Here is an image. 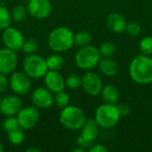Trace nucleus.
<instances>
[{"mask_svg": "<svg viewBox=\"0 0 152 152\" xmlns=\"http://www.w3.org/2000/svg\"><path fill=\"white\" fill-rule=\"evenodd\" d=\"M9 87V80L4 74L0 73V94L4 93Z\"/></svg>", "mask_w": 152, "mask_h": 152, "instance_id": "obj_32", "label": "nucleus"}, {"mask_svg": "<svg viewBox=\"0 0 152 152\" xmlns=\"http://www.w3.org/2000/svg\"><path fill=\"white\" fill-rule=\"evenodd\" d=\"M17 63L18 57L14 51L6 47L0 49V73L4 75L12 73Z\"/></svg>", "mask_w": 152, "mask_h": 152, "instance_id": "obj_13", "label": "nucleus"}, {"mask_svg": "<svg viewBox=\"0 0 152 152\" xmlns=\"http://www.w3.org/2000/svg\"><path fill=\"white\" fill-rule=\"evenodd\" d=\"M91 42V36L86 31H79L74 35V45L77 47H84L88 45Z\"/></svg>", "mask_w": 152, "mask_h": 152, "instance_id": "obj_23", "label": "nucleus"}, {"mask_svg": "<svg viewBox=\"0 0 152 152\" xmlns=\"http://www.w3.org/2000/svg\"><path fill=\"white\" fill-rule=\"evenodd\" d=\"M101 59L99 50L93 45H86L80 47L75 55V62L77 66L85 70H88L95 67Z\"/></svg>", "mask_w": 152, "mask_h": 152, "instance_id": "obj_5", "label": "nucleus"}, {"mask_svg": "<svg viewBox=\"0 0 152 152\" xmlns=\"http://www.w3.org/2000/svg\"><path fill=\"white\" fill-rule=\"evenodd\" d=\"M48 70L59 71L64 65V59L59 54H52L45 59Z\"/></svg>", "mask_w": 152, "mask_h": 152, "instance_id": "obj_20", "label": "nucleus"}, {"mask_svg": "<svg viewBox=\"0 0 152 152\" xmlns=\"http://www.w3.org/2000/svg\"><path fill=\"white\" fill-rule=\"evenodd\" d=\"M7 134H8L9 142L13 145H20L24 142L25 134L21 127H19L16 130H13V131L8 133Z\"/></svg>", "mask_w": 152, "mask_h": 152, "instance_id": "obj_22", "label": "nucleus"}, {"mask_svg": "<svg viewBox=\"0 0 152 152\" xmlns=\"http://www.w3.org/2000/svg\"><path fill=\"white\" fill-rule=\"evenodd\" d=\"M99 69L101 72L106 77H114L118 72V64L110 57H103L100 59Z\"/></svg>", "mask_w": 152, "mask_h": 152, "instance_id": "obj_18", "label": "nucleus"}, {"mask_svg": "<svg viewBox=\"0 0 152 152\" xmlns=\"http://www.w3.org/2000/svg\"><path fill=\"white\" fill-rule=\"evenodd\" d=\"M12 22V16L9 11L0 5V30H4V28L10 27Z\"/></svg>", "mask_w": 152, "mask_h": 152, "instance_id": "obj_25", "label": "nucleus"}, {"mask_svg": "<svg viewBox=\"0 0 152 152\" xmlns=\"http://www.w3.org/2000/svg\"><path fill=\"white\" fill-rule=\"evenodd\" d=\"M120 114L116 104L104 103L99 106L95 111V121L99 126L109 129L114 127L120 119Z\"/></svg>", "mask_w": 152, "mask_h": 152, "instance_id": "obj_4", "label": "nucleus"}, {"mask_svg": "<svg viewBox=\"0 0 152 152\" xmlns=\"http://www.w3.org/2000/svg\"><path fill=\"white\" fill-rule=\"evenodd\" d=\"M99 53L102 57H110L114 54L116 51V46L113 43L104 42L99 47Z\"/></svg>", "mask_w": 152, "mask_h": 152, "instance_id": "obj_26", "label": "nucleus"}, {"mask_svg": "<svg viewBox=\"0 0 152 152\" xmlns=\"http://www.w3.org/2000/svg\"><path fill=\"white\" fill-rule=\"evenodd\" d=\"M79 147V146H78ZM86 151V149L82 148V147H79V148H77V149H74L73 152H84Z\"/></svg>", "mask_w": 152, "mask_h": 152, "instance_id": "obj_37", "label": "nucleus"}, {"mask_svg": "<svg viewBox=\"0 0 152 152\" xmlns=\"http://www.w3.org/2000/svg\"><path fill=\"white\" fill-rule=\"evenodd\" d=\"M81 83H82V79L79 76L76 75V74H72L70 75L66 80H65V85L66 86H68L70 89H77L81 86Z\"/></svg>", "mask_w": 152, "mask_h": 152, "instance_id": "obj_30", "label": "nucleus"}, {"mask_svg": "<svg viewBox=\"0 0 152 152\" xmlns=\"http://www.w3.org/2000/svg\"><path fill=\"white\" fill-rule=\"evenodd\" d=\"M3 151H4V146H3L2 142H0V152H3Z\"/></svg>", "mask_w": 152, "mask_h": 152, "instance_id": "obj_38", "label": "nucleus"}, {"mask_svg": "<svg viewBox=\"0 0 152 152\" xmlns=\"http://www.w3.org/2000/svg\"><path fill=\"white\" fill-rule=\"evenodd\" d=\"M98 124L96 123L95 119H88L86 120L84 126L81 128L80 136L86 142L93 143L94 141L96 140L99 130H98Z\"/></svg>", "mask_w": 152, "mask_h": 152, "instance_id": "obj_16", "label": "nucleus"}, {"mask_svg": "<svg viewBox=\"0 0 152 152\" xmlns=\"http://www.w3.org/2000/svg\"><path fill=\"white\" fill-rule=\"evenodd\" d=\"M38 49V44L35 39L29 38L24 41L23 43V46H22V51L26 53V54H32L35 53Z\"/></svg>", "mask_w": 152, "mask_h": 152, "instance_id": "obj_29", "label": "nucleus"}, {"mask_svg": "<svg viewBox=\"0 0 152 152\" xmlns=\"http://www.w3.org/2000/svg\"><path fill=\"white\" fill-rule=\"evenodd\" d=\"M19 127H20V126H19L18 120H17L16 117H14V116L7 117L3 122V128L7 134L13 130H16Z\"/></svg>", "mask_w": 152, "mask_h": 152, "instance_id": "obj_28", "label": "nucleus"}, {"mask_svg": "<svg viewBox=\"0 0 152 152\" xmlns=\"http://www.w3.org/2000/svg\"><path fill=\"white\" fill-rule=\"evenodd\" d=\"M81 79V86L87 94L91 96H96L101 94L103 84L101 77L98 74L89 71L86 72Z\"/></svg>", "mask_w": 152, "mask_h": 152, "instance_id": "obj_10", "label": "nucleus"}, {"mask_svg": "<svg viewBox=\"0 0 152 152\" xmlns=\"http://www.w3.org/2000/svg\"><path fill=\"white\" fill-rule=\"evenodd\" d=\"M118 111H119V114L121 117H126L127 115L130 114V111H131V109L129 107V105L127 103H122V104H119L118 106Z\"/></svg>", "mask_w": 152, "mask_h": 152, "instance_id": "obj_33", "label": "nucleus"}, {"mask_svg": "<svg viewBox=\"0 0 152 152\" xmlns=\"http://www.w3.org/2000/svg\"><path fill=\"white\" fill-rule=\"evenodd\" d=\"M70 101L69 95L68 93L64 91H61L58 93H55V95L53 96V103L59 107V108H64L69 105Z\"/></svg>", "mask_w": 152, "mask_h": 152, "instance_id": "obj_24", "label": "nucleus"}, {"mask_svg": "<svg viewBox=\"0 0 152 152\" xmlns=\"http://www.w3.org/2000/svg\"><path fill=\"white\" fill-rule=\"evenodd\" d=\"M2 40L4 46L14 52L20 51L25 41L22 33L16 28L8 27L3 30Z\"/></svg>", "mask_w": 152, "mask_h": 152, "instance_id": "obj_8", "label": "nucleus"}, {"mask_svg": "<svg viewBox=\"0 0 152 152\" xmlns=\"http://www.w3.org/2000/svg\"><path fill=\"white\" fill-rule=\"evenodd\" d=\"M126 20L125 17L119 13L113 12L107 18V26L114 33H122L126 30Z\"/></svg>", "mask_w": 152, "mask_h": 152, "instance_id": "obj_17", "label": "nucleus"}, {"mask_svg": "<svg viewBox=\"0 0 152 152\" xmlns=\"http://www.w3.org/2000/svg\"><path fill=\"white\" fill-rule=\"evenodd\" d=\"M20 127L23 130L32 129L39 120V111L36 106H27L21 108L16 115Z\"/></svg>", "mask_w": 152, "mask_h": 152, "instance_id": "obj_7", "label": "nucleus"}, {"mask_svg": "<svg viewBox=\"0 0 152 152\" xmlns=\"http://www.w3.org/2000/svg\"><path fill=\"white\" fill-rule=\"evenodd\" d=\"M129 75L137 84L152 83V58L143 53L134 57L129 65Z\"/></svg>", "mask_w": 152, "mask_h": 152, "instance_id": "obj_1", "label": "nucleus"}, {"mask_svg": "<svg viewBox=\"0 0 152 152\" xmlns=\"http://www.w3.org/2000/svg\"><path fill=\"white\" fill-rule=\"evenodd\" d=\"M28 13V11L26 6H24L23 4L16 5L15 7H13L12 13H11L12 20H13L14 21H17V22L23 21L27 18Z\"/></svg>", "mask_w": 152, "mask_h": 152, "instance_id": "obj_21", "label": "nucleus"}, {"mask_svg": "<svg viewBox=\"0 0 152 152\" xmlns=\"http://www.w3.org/2000/svg\"><path fill=\"white\" fill-rule=\"evenodd\" d=\"M77 145H78L79 147H82V148H84V149H86V148H87V147H89V146L92 145L91 142H88L85 141L81 136H79V137L77 138Z\"/></svg>", "mask_w": 152, "mask_h": 152, "instance_id": "obj_35", "label": "nucleus"}, {"mask_svg": "<svg viewBox=\"0 0 152 152\" xmlns=\"http://www.w3.org/2000/svg\"><path fill=\"white\" fill-rule=\"evenodd\" d=\"M47 44L48 46L54 52H66L74 45V34L69 28H55L48 35Z\"/></svg>", "mask_w": 152, "mask_h": 152, "instance_id": "obj_2", "label": "nucleus"}, {"mask_svg": "<svg viewBox=\"0 0 152 152\" xmlns=\"http://www.w3.org/2000/svg\"><path fill=\"white\" fill-rule=\"evenodd\" d=\"M101 94L102 100L106 103L116 104L119 100V92L118 88L113 85H107L102 87Z\"/></svg>", "mask_w": 152, "mask_h": 152, "instance_id": "obj_19", "label": "nucleus"}, {"mask_svg": "<svg viewBox=\"0 0 152 152\" xmlns=\"http://www.w3.org/2000/svg\"><path fill=\"white\" fill-rule=\"evenodd\" d=\"M44 80L45 87L52 93L63 91L66 86L64 77L59 71L56 70H48L44 76Z\"/></svg>", "mask_w": 152, "mask_h": 152, "instance_id": "obj_15", "label": "nucleus"}, {"mask_svg": "<svg viewBox=\"0 0 152 152\" xmlns=\"http://www.w3.org/2000/svg\"><path fill=\"white\" fill-rule=\"evenodd\" d=\"M139 47L141 52L143 54L146 55H151L152 54V37L151 36H146L140 41Z\"/></svg>", "mask_w": 152, "mask_h": 152, "instance_id": "obj_27", "label": "nucleus"}, {"mask_svg": "<svg viewBox=\"0 0 152 152\" xmlns=\"http://www.w3.org/2000/svg\"><path fill=\"white\" fill-rule=\"evenodd\" d=\"M141 30H142L141 25L138 22H136V21H132V22H129V23L126 24L125 31L129 36L135 37V36H138L141 33Z\"/></svg>", "mask_w": 152, "mask_h": 152, "instance_id": "obj_31", "label": "nucleus"}, {"mask_svg": "<svg viewBox=\"0 0 152 152\" xmlns=\"http://www.w3.org/2000/svg\"><path fill=\"white\" fill-rule=\"evenodd\" d=\"M59 120L60 123L68 129L79 130L84 126L86 118L85 112L79 107L68 105L62 108Z\"/></svg>", "mask_w": 152, "mask_h": 152, "instance_id": "obj_3", "label": "nucleus"}, {"mask_svg": "<svg viewBox=\"0 0 152 152\" xmlns=\"http://www.w3.org/2000/svg\"><path fill=\"white\" fill-rule=\"evenodd\" d=\"M23 69L30 78L34 79L44 77L48 71L45 59L36 53L27 55L23 61Z\"/></svg>", "mask_w": 152, "mask_h": 152, "instance_id": "obj_6", "label": "nucleus"}, {"mask_svg": "<svg viewBox=\"0 0 152 152\" xmlns=\"http://www.w3.org/2000/svg\"><path fill=\"white\" fill-rule=\"evenodd\" d=\"M22 108V102L19 96L10 95L0 101V112L6 116H15Z\"/></svg>", "mask_w": 152, "mask_h": 152, "instance_id": "obj_14", "label": "nucleus"}, {"mask_svg": "<svg viewBox=\"0 0 152 152\" xmlns=\"http://www.w3.org/2000/svg\"><path fill=\"white\" fill-rule=\"evenodd\" d=\"M27 152H40V150L36 148V147H31V148H28L27 149Z\"/></svg>", "mask_w": 152, "mask_h": 152, "instance_id": "obj_36", "label": "nucleus"}, {"mask_svg": "<svg viewBox=\"0 0 152 152\" xmlns=\"http://www.w3.org/2000/svg\"><path fill=\"white\" fill-rule=\"evenodd\" d=\"M89 151L91 152H107L108 149L102 144H96V145H94L93 147H91Z\"/></svg>", "mask_w": 152, "mask_h": 152, "instance_id": "obj_34", "label": "nucleus"}, {"mask_svg": "<svg viewBox=\"0 0 152 152\" xmlns=\"http://www.w3.org/2000/svg\"><path fill=\"white\" fill-rule=\"evenodd\" d=\"M31 101L37 109L47 110L53 104V95L46 87H37L31 94Z\"/></svg>", "mask_w": 152, "mask_h": 152, "instance_id": "obj_11", "label": "nucleus"}, {"mask_svg": "<svg viewBox=\"0 0 152 152\" xmlns=\"http://www.w3.org/2000/svg\"><path fill=\"white\" fill-rule=\"evenodd\" d=\"M9 86L16 94H26L31 86L30 77L25 72H12L9 80Z\"/></svg>", "mask_w": 152, "mask_h": 152, "instance_id": "obj_9", "label": "nucleus"}, {"mask_svg": "<svg viewBox=\"0 0 152 152\" xmlns=\"http://www.w3.org/2000/svg\"><path fill=\"white\" fill-rule=\"evenodd\" d=\"M0 1H1V0H0Z\"/></svg>", "mask_w": 152, "mask_h": 152, "instance_id": "obj_39", "label": "nucleus"}, {"mask_svg": "<svg viewBox=\"0 0 152 152\" xmlns=\"http://www.w3.org/2000/svg\"><path fill=\"white\" fill-rule=\"evenodd\" d=\"M27 8L32 17L39 20L46 19L52 12L50 0H29Z\"/></svg>", "mask_w": 152, "mask_h": 152, "instance_id": "obj_12", "label": "nucleus"}]
</instances>
